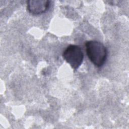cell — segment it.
Segmentation results:
<instances>
[{
    "label": "cell",
    "mask_w": 129,
    "mask_h": 129,
    "mask_svg": "<svg viewBox=\"0 0 129 129\" xmlns=\"http://www.w3.org/2000/svg\"><path fill=\"white\" fill-rule=\"evenodd\" d=\"M86 51L90 60L97 67H101L105 63L107 57V48L100 42L89 41L86 42Z\"/></svg>",
    "instance_id": "obj_1"
},
{
    "label": "cell",
    "mask_w": 129,
    "mask_h": 129,
    "mask_svg": "<svg viewBox=\"0 0 129 129\" xmlns=\"http://www.w3.org/2000/svg\"><path fill=\"white\" fill-rule=\"evenodd\" d=\"M50 2L46 0H31L27 1V9L28 12L34 15L45 13L49 9Z\"/></svg>",
    "instance_id": "obj_3"
},
{
    "label": "cell",
    "mask_w": 129,
    "mask_h": 129,
    "mask_svg": "<svg viewBox=\"0 0 129 129\" xmlns=\"http://www.w3.org/2000/svg\"><path fill=\"white\" fill-rule=\"evenodd\" d=\"M62 56L74 70L79 68L84 59V54L81 48L76 45H69L63 51Z\"/></svg>",
    "instance_id": "obj_2"
}]
</instances>
